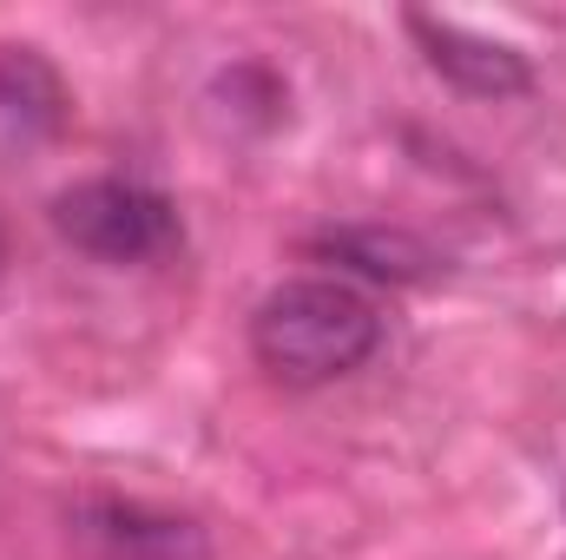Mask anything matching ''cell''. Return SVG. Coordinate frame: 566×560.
<instances>
[{
    "mask_svg": "<svg viewBox=\"0 0 566 560\" xmlns=\"http://www.w3.org/2000/svg\"><path fill=\"white\" fill-rule=\"evenodd\" d=\"M376 343H382L376 303L336 278H290L251 310V350L290 390H316L363 370Z\"/></svg>",
    "mask_w": 566,
    "mask_h": 560,
    "instance_id": "obj_1",
    "label": "cell"
},
{
    "mask_svg": "<svg viewBox=\"0 0 566 560\" xmlns=\"http://www.w3.org/2000/svg\"><path fill=\"white\" fill-rule=\"evenodd\" d=\"M53 231L99 258V265H145L158 251H171L185 238L178 225V205L165 191H151L139 178H86L73 191L53 198Z\"/></svg>",
    "mask_w": 566,
    "mask_h": 560,
    "instance_id": "obj_2",
    "label": "cell"
},
{
    "mask_svg": "<svg viewBox=\"0 0 566 560\" xmlns=\"http://www.w3.org/2000/svg\"><path fill=\"white\" fill-rule=\"evenodd\" d=\"M66 541L80 560H211L198 521L119 501V495H93L66 515Z\"/></svg>",
    "mask_w": 566,
    "mask_h": 560,
    "instance_id": "obj_3",
    "label": "cell"
},
{
    "mask_svg": "<svg viewBox=\"0 0 566 560\" xmlns=\"http://www.w3.org/2000/svg\"><path fill=\"white\" fill-rule=\"evenodd\" d=\"M409 33L422 46V60L468 100H521L534 86V66L521 46L507 40H488V33H468L454 20H434V13H409Z\"/></svg>",
    "mask_w": 566,
    "mask_h": 560,
    "instance_id": "obj_4",
    "label": "cell"
},
{
    "mask_svg": "<svg viewBox=\"0 0 566 560\" xmlns=\"http://www.w3.org/2000/svg\"><path fill=\"white\" fill-rule=\"evenodd\" d=\"M310 251L336 258V265H349L376 283H428L441 271L434 245H422L416 231H389V225H329V231H316Z\"/></svg>",
    "mask_w": 566,
    "mask_h": 560,
    "instance_id": "obj_5",
    "label": "cell"
},
{
    "mask_svg": "<svg viewBox=\"0 0 566 560\" xmlns=\"http://www.w3.org/2000/svg\"><path fill=\"white\" fill-rule=\"evenodd\" d=\"M0 120L13 133H60L66 126V86L33 46H0Z\"/></svg>",
    "mask_w": 566,
    "mask_h": 560,
    "instance_id": "obj_6",
    "label": "cell"
},
{
    "mask_svg": "<svg viewBox=\"0 0 566 560\" xmlns=\"http://www.w3.org/2000/svg\"><path fill=\"white\" fill-rule=\"evenodd\" d=\"M0 271H7V231H0Z\"/></svg>",
    "mask_w": 566,
    "mask_h": 560,
    "instance_id": "obj_7",
    "label": "cell"
}]
</instances>
